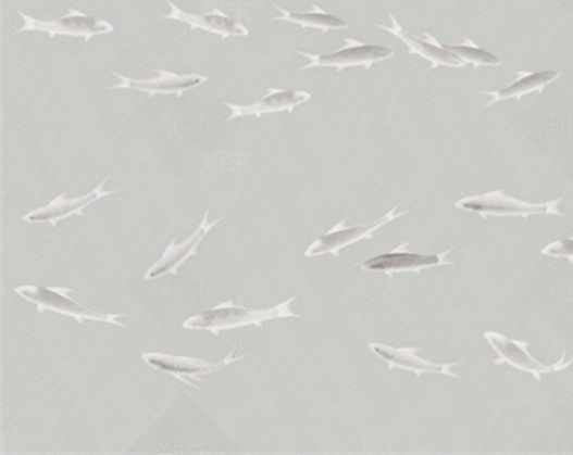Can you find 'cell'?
<instances>
[{
  "label": "cell",
  "instance_id": "15",
  "mask_svg": "<svg viewBox=\"0 0 573 455\" xmlns=\"http://www.w3.org/2000/svg\"><path fill=\"white\" fill-rule=\"evenodd\" d=\"M169 5H171V12L163 15V20L180 21V23L189 24L192 29L217 34L221 41L229 38V36H249V29L245 24L231 20L229 15L224 14L221 9L214 8L208 14H189V12L178 9L172 0H169Z\"/></svg>",
  "mask_w": 573,
  "mask_h": 455
},
{
  "label": "cell",
  "instance_id": "2",
  "mask_svg": "<svg viewBox=\"0 0 573 455\" xmlns=\"http://www.w3.org/2000/svg\"><path fill=\"white\" fill-rule=\"evenodd\" d=\"M73 289L71 288H46V286H17L14 293L17 296L24 298L26 301L36 304L37 313L45 315L46 312L58 313V315L71 316L78 323L91 319V321L108 323V325L123 326L120 319L125 318V313H115V315H108V313L91 312L83 304L67 298Z\"/></svg>",
  "mask_w": 573,
  "mask_h": 455
},
{
  "label": "cell",
  "instance_id": "16",
  "mask_svg": "<svg viewBox=\"0 0 573 455\" xmlns=\"http://www.w3.org/2000/svg\"><path fill=\"white\" fill-rule=\"evenodd\" d=\"M390 15L393 26H378V29L387 30V33L394 34L400 41L406 42L407 48L411 54H418V56L424 58L429 61L431 67L436 69L437 66H451V67H464L466 64L462 63L456 54H452L448 49L434 39L433 34H425V39L414 38L411 34H407L406 30L400 27L397 23L396 15Z\"/></svg>",
  "mask_w": 573,
  "mask_h": 455
},
{
  "label": "cell",
  "instance_id": "20",
  "mask_svg": "<svg viewBox=\"0 0 573 455\" xmlns=\"http://www.w3.org/2000/svg\"><path fill=\"white\" fill-rule=\"evenodd\" d=\"M541 254L550 257H565L573 264V238L563 239V241L553 242L541 249Z\"/></svg>",
  "mask_w": 573,
  "mask_h": 455
},
{
  "label": "cell",
  "instance_id": "19",
  "mask_svg": "<svg viewBox=\"0 0 573 455\" xmlns=\"http://www.w3.org/2000/svg\"><path fill=\"white\" fill-rule=\"evenodd\" d=\"M443 48L451 51L452 54L459 58L464 64H471V66H499L501 61L496 58L491 52L485 51V49L477 48L470 38L464 39L462 45H440Z\"/></svg>",
  "mask_w": 573,
  "mask_h": 455
},
{
  "label": "cell",
  "instance_id": "3",
  "mask_svg": "<svg viewBox=\"0 0 573 455\" xmlns=\"http://www.w3.org/2000/svg\"><path fill=\"white\" fill-rule=\"evenodd\" d=\"M562 199L551 200L547 204H530L522 200L513 199L501 190L483 193V195L466 197L456 202V207L462 211L476 212L481 217L489 215H518V217L528 218L530 215H553L563 217V212L559 211Z\"/></svg>",
  "mask_w": 573,
  "mask_h": 455
},
{
  "label": "cell",
  "instance_id": "6",
  "mask_svg": "<svg viewBox=\"0 0 573 455\" xmlns=\"http://www.w3.org/2000/svg\"><path fill=\"white\" fill-rule=\"evenodd\" d=\"M486 340L491 344L495 352L498 353V359H495V365L507 363L518 370L532 374L535 380H541V375L555 374V371H562L569 368L573 363L572 358H566V350L563 352L562 359L555 365H544L538 359L533 358L526 350H528V341L510 340L503 334L495 333V331H486Z\"/></svg>",
  "mask_w": 573,
  "mask_h": 455
},
{
  "label": "cell",
  "instance_id": "4",
  "mask_svg": "<svg viewBox=\"0 0 573 455\" xmlns=\"http://www.w3.org/2000/svg\"><path fill=\"white\" fill-rule=\"evenodd\" d=\"M24 20L23 27L15 30V33H26V30H39V33L48 34L49 38L54 36H71V38H83L86 42L92 36H101V34H110L115 30L113 24L107 21L98 20L95 15L83 14V12L71 9L67 15L61 20L41 21L36 20L33 15L17 12Z\"/></svg>",
  "mask_w": 573,
  "mask_h": 455
},
{
  "label": "cell",
  "instance_id": "5",
  "mask_svg": "<svg viewBox=\"0 0 573 455\" xmlns=\"http://www.w3.org/2000/svg\"><path fill=\"white\" fill-rule=\"evenodd\" d=\"M345 48L329 54H313V52L296 51V54L304 56L308 64L301 66L298 71L313 69V67H337V71H344L345 67L363 66L370 69V66L378 61L390 60L394 51L385 46L363 45L357 39L345 38Z\"/></svg>",
  "mask_w": 573,
  "mask_h": 455
},
{
  "label": "cell",
  "instance_id": "7",
  "mask_svg": "<svg viewBox=\"0 0 573 455\" xmlns=\"http://www.w3.org/2000/svg\"><path fill=\"white\" fill-rule=\"evenodd\" d=\"M407 212H397V207L385 214L384 217L377 218L374 223L363 224V226L347 227V220H341L340 224L333 227L329 232H326L322 238L316 239L310 248L304 251V257H319L323 254H333L335 257H340L341 249L348 245L356 244L362 239L374 238L375 230L393 223L394 218L402 217Z\"/></svg>",
  "mask_w": 573,
  "mask_h": 455
},
{
  "label": "cell",
  "instance_id": "18",
  "mask_svg": "<svg viewBox=\"0 0 573 455\" xmlns=\"http://www.w3.org/2000/svg\"><path fill=\"white\" fill-rule=\"evenodd\" d=\"M274 8L282 12V15H276L274 21H288V23H295L301 27H316L322 33L347 29L348 27L344 20L337 17V15L328 14V12L323 11L316 4L311 5V12H289L277 4Z\"/></svg>",
  "mask_w": 573,
  "mask_h": 455
},
{
  "label": "cell",
  "instance_id": "17",
  "mask_svg": "<svg viewBox=\"0 0 573 455\" xmlns=\"http://www.w3.org/2000/svg\"><path fill=\"white\" fill-rule=\"evenodd\" d=\"M516 78V81L511 83L508 88L499 89V91H481V94L491 97V101L486 104V108L498 103V101L511 100V98L520 100L525 94L535 93V91L540 93L545 86L560 78V73L559 71H536V73H528V71L518 69Z\"/></svg>",
  "mask_w": 573,
  "mask_h": 455
},
{
  "label": "cell",
  "instance_id": "1",
  "mask_svg": "<svg viewBox=\"0 0 573 455\" xmlns=\"http://www.w3.org/2000/svg\"><path fill=\"white\" fill-rule=\"evenodd\" d=\"M295 300V296L288 298L282 304L270 307V309H251V307L237 306L234 300L224 301L208 312L192 316L182 326L185 330L211 331L215 338L221 337L222 331L236 330L242 326L252 325L263 328L264 323L271 321V319L300 318V315H296L289 307Z\"/></svg>",
  "mask_w": 573,
  "mask_h": 455
},
{
  "label": "cell",
  "instance_id": "12",
  "mask_svg": "<svg viewBox=\"0 0 573 455\" xmlns=\"http://www.w3.org/2000/svg\"><path fill=\"white\" fill-rule=\"evenodd\" d=\"M449 252L451 251H444L443 254H437V256H424V254L407 251L406 242V244H400L399 248L394 249L393 252L365 261L362 264V269L369 270V273H385V275L393 278L396 273H411V270L412 273H419L425 267L449 264V261L446 260Z\"/></svg>",
  "mask_w": 573,
  "mask_h": 455
},
{
  "label": "cell",
  "instance_id": "8",
  "mask_svg": "<svg viewBox=\"0 0 573 455\" xmlns=\"http://www.w3.org/2000/svg\"><path fill=\"white\" fill-rule=\"evenodd\" d=\"M236 349L229 353L227 358L222 359L221 363H209L203 359L189 358V356H172L163 355V353H144L141 358L147 363L148 367L155 368V370L163 371V374L172 375L178 381H184L192 389H199L192 380H202L205 375L215 374L221 368L227 367L231 363L236 362L234 356Z\"/></svg>",
  "mask_w": 573,
  "mask_h": 455
},
{
  "label": "cell",
  "instance_id": "9",
  "mask_svg": "<svg viewBox=\"0 0 573 455\" xmlns=\"http://www.w3.org/2000/svg\"><path fill=\"white\" fill-rule=\"evenodd\" d=\"M155 71L157 76L152 79L126 78L120 73H113V76H116L120 83L111 86L110 89H135V91L147 93L148 98L157 97V94H175V97L182 98V94L187 89L197 88V86L208 81V76L177 75V73H172V71L160 69V67Z\"/></svg>",
  "mask_w": 573,
  "mask_h": 455
},
{
  "label": "cell",
  "instance_id": "11",
  "mask_svg": "<svg viewBox=\"0 0 573 455\" xmlns=\"http://www.w3.org/2000/svg\"><path fill=\"white\" fill-rule=\"evenodd\" d=\"M108 177H104L100 181V186L86 195L76 197V199H67L66 193H61L58 199L52 200L51 204L45 205V207L36 208V211L29 212L24 215V223L41 224L48 223L52 227L58 226L60 220L63 218L73 217V215H83V211L89 205L95 204L97 200L103 199V197L111 195L113 190H104L107 186Z\"/></svg>",
  "mask_w": 573,
  "mask_h": 455
},
{
  "label": "cell",
  "instance_id": "10",
  "mask_svg": "<svg viewBox=\"0 0 573 455\" xmlns=\"http://www.w3.org/2000/svg\"><path fill=\"white\" fill-rule=\"evenodd\" d=\"M209 214H211V211L208 208L205 214H203L199 229L187 241L182 242V244L172 241L171 244L166 245L163 256L147 270V275L144 276L145 281H150V279L160 278V276L165 275L177 276L182 264L189 260V257L197 256V249H199L203 236L211 232L222 220V218H217L215 223H209Z\"/></svg>",
  "mask_w": 573,
  "mask_h": 455
},
{
  "label": "cell",
  "instance_id": "14",
  "mask_svg": "<svg viewBox=\"0 0 573 455\" xmlns=\"http://www.w3.org/2000/svg\"><path fill=\"white\" fill-rule=\"evenodd\" d=\"M311 100V94L308 91H300V89H279L270 88L267 97L261 98L252 104L239 106V104L224 103L231 110L229 119L239 118V116H256L261 118L267 113L288 112L292 113L296 106L307 103Z\"/></svg>",
  "mask_w": 573,
  "mask_h": 455
},
{
  "label": "cell",
  "instance_id": "13",
  "mask_svg": "<svg viewBox=\"0 0 573 455\" xmlns=\"http://www.w3.org/2000/svg\"><path fill=\"white\" fill-rule=\"evenodd\" d=\"M370 350L388 363V370L402 368V370L412 371L415 377H421L422 374H440L461 380V377L452 371L459 363L427 362L418 355V349H394L388 344L370 343Z\"/></svg>",
  "mask_w": 573,
  "mask_h": 455
}]
</instances>
